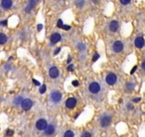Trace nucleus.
Masks as SVG:
<instances>
[{"label": "nucleus", "instance_id": "nucleus-1", "mask_svg": "<svg viewBox=\"0 0 145 137\" xmlns=\"http://www.w3.org/2000/svg\"><path fill=\"white\" fill-rule=\"evenodd\" d=\"M36 126L38 130H45L48 127L47 121L45 119H40L36 122Z\"/></svg>", "mask_w": 145, "mask_h": 137}, {"label": "nucleus", "instance_id": "nucleus-2", "mask_svg": "<svg viewBox=\"0 0 145 137\" xmlns=\"http://www.w3.org/2000/svg\"><path fill=\"white\" fill-rule=\"evenodd\" d=\"M89 89H90V91L92 93H98L100 91V85L98 83H96V82H94V83H91L90 84Z\"/></svg>", "mask_w": 145, "mask_h": 137}, {"label": "nucleus", "instance_id": "nucleus-3", "mask_svg": "<svg viewBox=\"0 0 145 137\" xmlns=\"http://www.w3.org/2000/svg\"><path fill=\"white\" fill-rule=\"evenodd\" d=\"M113 49L116 52V53H119V52H121L122 50V49H123V44H122L121 41H117L114 43L113 45Z\"/></svg>", "mask_w": 145, "mask_h": 137}, {"label": "nucleus", "instance_id": "nucleus-4", "mask_svg": "<svg viewBox=\"0 0 145 137\" xmlns=\"http://www.w3.org/2000/svg\"><path fill=\"white\" fill-rule=\"evenodd\" d=\"M110 122H111V118L108 115L103 116L101 118V120H100V123H101V125L102 126V127H107V126L110 125Z\"/></svg>", "mask_w": 145, "mask_h": 137}, {"label": "nucleus", "instance_id": "nucleus-5", "mask_svg": "<svg viewBox=\"0 0 145 137\" xmlns=\"http://www.w3.org/2000/svg\"><path fill=\"white\" fill-rule=\"evenodd\" d=\"M32 106V101L30 99H25L22 101V108L25 110H28Z\"/></svg>", "mask_w": 145, "mask_h": 137}, {"label": "nucleus", "instance_id": "nucleus-6", "mask_svg": "<svg viewBox=\"0 0 145 137\" xmlns=\"http://www.w3.org/2000/svg\"><path fill=\"white\" fill-rule=\"evenodd\" d=\"M76 104H77V101L75 98L70 97L66 101V107L69 109H72L76 106Z\"/></svg>", "mask_w": 145, "mask_h": 137}, {"label": "nucleus", "instance_id": "nucleus-7", "mask_svg": "<svg viewBox=\"0 0 145 137\" xmlns=\"http://www.w3.org/2000/svg\"><path fill=\"white\" fill-rule=\"evenodd\" d=\"M106 80H107V82L109 84H114L117 80V76L113 73H110L107 76Z\"/></svg>", "mask_w": 145, "mask_h": 137}, {"label": "nucleus", "instance_id": "nucleus-8", "mask_svg": "<svg viewBox=\"0 0 145 137\" xmlns=\"http://www.w3.org/2000/svg\"><path fill=\"white\" fill-rule=\"evenodd\" d=\"M49 75L51 76L52 78H57V77H58V75H59V70L56 67H51V69L49 70Z\"/></svg>", "mask_w": 145, "mask_h": 137}, {"label": "nucleus", "instance_id": "nucleus-9", "mask_svg": "<svg viewBox=\"0 0 145 137\" xmlns=\"http://www.w3.org/2000/svg\"><path fill=\"white\" fill-rule=\"evenodd\" d=\"M135 45L137 48H142L144 45V40L143 38L139 37H137L136 41H135Z\"/></svg>", "mask_w": 145, "mask_h": 137}, {"label": "nucleus", "instance_id": "nucleus-10", "mask_svg": "<svg viewBox=\"0 0 145 137\" xmlns=\"http://www.w3.org/2000/svg\"><path fill=\"white\" fill-rule=\"evenodd\" d=\"M119 29V23L116 20H113L110 24V29L112 32H116Z\"/></svg>", "mask_w": 145, "mask_h": 137}, {"label": "nucleus", "instance_id": "nucleus-11", "mask_svg": "<svg viewBox=\"0 0 145 137\" xmlns=\"http://www.w3.org/2000/svg\"><path fill=\"white\" fill-rule=\"evenodd\" d=\"M51 97H52L53 101L57 102L61 99V93H60V92H53V93H52Z\"/></svg>", "mask_w": 145, "mask_h": 137}, {"label": "nucleus", "instance_id": "nucleus-12", "mask_svg": "<svg viewBox=\"0 0 145 137\" xmlns=\"http://www.w3.org/2000/svg\"><path fill=\"white\" fill-rule=\"evenodd\" d=\"M60 39H61V36L59 33H57V32H56V33H53L51 36V41L53 43H57L59 41H60Z\"/></svg>", "mask_w": 145, "mask_h": 137}, {"label": "nucleus", "instance_id": "nucleus-13", "mask_svg": "<svg viewBox=\"0 0 145 137\" xmlns=\"http://www.w3.org/2000/svg\"><path fill=\"white\" fill-rule=\"evenodd\" d=\"M54 131H55V127H53V125H48L47 127V128L45 129V131H44V132H45L46 135H52V134L54 133Z\"/></svg>", "mask_w": 145, "mask_h": 137}, {"label": "nucleus", "instance_id": "nucleus-14", "mask_svg": "<svg viewBox=\"0 0 145 137\" xmlns=\"http://www.w3.org/2000/svg\"><path fill=\"white\" fill-rule=\"evenodd\" d=\"M12 0H3V2H2V5L5 9L10 8L12 7Z\"/></svg>", "mask_w": 145, "mask_h": 137}, {"label": "nucleus", "instance_id": "nucleus-15", "mask_svg": "<svg viewBox=\"0 0 145 137\" xmlns=\"http://www.w3.org/2000/svg\"><path fill=\"white\" fill-rule=\"evenodd\" d=\"M37 2H38V0H30L28 6L27 7V9H26L27 12H29L30 9H32L33 7H34V5H35Z\"/></svg>", "mask_w": 145, "mask_h": 137}, {"label": "nucleus", "instance_id": "nucleus-16", "mask_svg": "<svg viewBox=\"0 0 145 137\" xmlns=\"http://www.w3.org/2000/svg\"><path fill=\"white\" fill-rule=\"evenodd\" d=\"M7 40V37L6 35L3 34V33L0 34V44H1V45H3V44H4L5 42H6Z\"/></svg>", "mask_w": 145, "mask_h": 137}, {"label": "nucleus", "instance_id": "nucleus-17", "mask_svg": "<svg viewBox=\"0 0 145 137\" xmlns=\"http://www.w3.org/2000/svg\"><path fill=\"white\" fill-rule=\"evenodd\" d=\"M64 137H74V133L72 131H67L64 135Z\"/></svg>", "mask_w": 145, "mask_h": 137}, {"label": "nucleus", "instance_id": "nucleus-18", "mask_svg": "<svg viewBox=\"0 0 145 137\" xmlns=\"http://www.w3.org/2000/svg\"><path fill=\"white\" fill-rule=\"evenodd\" d=\"M46 91V85L45 84H43L41 87H40V93H44Z\"/></svg>", "mask_w": 145, "mask_h": 137}, {"label": "nucleus", "instance_id": "nucleus-19", "mask_svg": "<svg viewBox=\"0 0 145 137\" xmlns=\"http://www.w3.org/2000/svg\"><path fill=\"white\" fill-rule=\"evenodd\" d=\"M76 3L78 7H82L83 4H84V0H77Z\"/></svg>", "mask_w": 145, "mask_h": 137}, {"label": "nucleus", "instance_id": "nucleus-20", "mask_svg": "<svg viewBox=\"0 0 145 137\" xmlns=\"http://www.w3.org/2000/svg\"><path fill=\"white\" fill-rule=\"evenodd\" d=\"M21 101H22V97H18L17 98H15V101H14V102H15V104H19Z\"/></svg>", "mask_w": 145, "mask_h": 137}, {"label": "nucleus", "instance_id": "nucleus-21", "mask_svg": "<svg viewBox=\"0 0 145 137\" xmlns=\"http://www.w3.org/2000/svg\"><path fill=\"white\" fill-rule=\"evenodd\" d=\"M64 25H63V23H62V20H59L58 22H57V27L58 28H62Z\"/></svg>", "mask_w": 145, "mask_h": 137}, {"label": "nucleus", "instance_id": "nucleus-22", "mask_svg": "<svg viewBox=\"0 0 145 137\" xmlns=\"http://www.w3.org/2000/svg\"><path fill=\"white\" fill-rule=\"evenodd\" d=\"M81 137H91V135L90 133H89V132H84Z\"/></svg>", "mask_w": 145, "mask_h": 137}, {"label": "nucleus", "instance_id": "nucleus-23", "mask_svg": "<svg viewBox=\"0 0 145 137\" xmlns=\"http://www.w3.org/2000/svg\"><path fill=\"white\" fill-rule=\"evenodd\" d=\"M120 1H121V3H122V4L127 5V4H128V3L131 2V0H120Z\"/></svg>", "mask_w": 145, "mask_h": 137}, {"label": "nucleus", "instance_id": "nucleus-24", "mask_svg": "<svg viewBox=\"0 0 145 137\" xmlns=\"http://www.w3.org/2000/svg\"><path fill=\"white\" fill-rule=\"evenodd\" d=\"M99 54H94V58H93V61H94L95 62L97 59H98L99 58Z\"/></svg>", "mask_w": 145, "mask_h": 137}, {"label": "nucleus", "instance_id": "nucleus-25", "mask_svg": "<svg viewBox=\"0 0 145 137\" xmlns=\"http://www.w3.org/2000/svg\"><path fill=\"white\" fill-rule=\"evenodd\" d=\"M72 85H74V86H77V85H78L79 84V83H78V81H77V80H74V81H72Z\"/></svg>", "mask_w": 145, "mask_h": 137}, {"label": "nucleus", "instance_id": "nucleus-26", "mask_svg": "<svg viewBox=\"0 0 145 137\" xmlns=\"http://www.w3.org/2000/svg\"><path fill=\"white\" fill-rule=\"evenodd\" d=\"M13 133H14V131H12V130H8V131H7V135H13Z\"/></svg>", "mask_w": 145, "mask_h": 137}, {"label": "nucleus", "instance_id": "nucleus-27", "mask_svg": "<svg viewBox=\"0 0 145 137\" xmlns=\"http://www.w3.org/2000/svg\"><path fill=\"white\" fill-rule=\"evenodd\" d=\"M67 69H68V71H69V72H71V71L74 70V66L72 65H69L68 67H67Z\"/></svg>", "mask_w": 145, "mask_h": 137}, {"label": "nucleus", "instance_id": "nucleus-28", "mask_svg": "<svg viewBox=\"0 0 145 137\" xmlns=\"http://www.w3.org/2000/svg\"><path fill=\"white\" fill-rule=\"evenodd\" d=\"M62 28L64 29H65V30H69V29H70V26H69V25H64Z\"/></svg>", "mask_w": 145, "mask_h": 137}, {"label": "nucleus", "instance_id": "nucleus-29", "mask_svg": "<svg viewBox=\"0 0 145 137\" xmlns=\"http://www.w3.org/2000/svg\"><path fill=\"white\" fill-rule=\"evenodd\" d=\"M33 83H34L36 85H40V82H38V81H37V80H33Z\"/></svg>", "mask_w": 145, "mask_h": 137}, {"label": "nucleus", "instance_id": "nucleus-30", "mask_svg": "<svg viewBox=\"0 0 145 137\" xmlns=\"http://www.w3.org/2000/svg\"><path fill=\"white\" fill-rule=\"evenodd\" d=\"M136 68H137V66H135V67H133V69H132V71L131 72V74H133L134 72H136Z\"/></svg>", "mask_w": 145, "mask_h": 137}, {"label": "nucleus", "instance_id": "nucleus-31", "mask_svg": "<svg viewBox=\"0 0 145 137\" xmlns=\"http://www.w3.org/2000/svg\"><path fill=\"white\" fill-rule=\"evenodd\" d=\"M43 29V25L42 24H38V31H40Z\"/></svg>", "mask_w": 145, "mask_h": 137}, {"label": "nucleus", "instance_id": "nucleus-32", "mask_svg": "<svg viewBox=\"0 0 145 137\" xmlns=\"http://www.w3.org/2000/svg\"><path fill=\"white\" fill-rule=\"evenodd\" d=\"M60 48H57V50H56V51L54 52V54H57L60 52Z\"/></svg>", "mask_w": 145, "mask_h": 137}, {"label": "nucleus", "instance_id": "nucleus-33", "mask_svg": "<svg viewBox=\"0 0 145 137\" xmlns=\"http://www.w3.org/2000/svg\"><path fill=\"white\" fill-rule=\"evenodd\" d=\"M78 47L81 49V50H84V49H85V46H83V45H81V44H80V45L78 46Z\"/></svg>", "mask_w": 145, "mask_h": 137}, {"label": "nucleus", "instance_id": "nucleus-34", "mask_svg": "<svg viewBox=\"0 0 145 137\" xmlns=\"http://www.w3.org/2000/svg\"><path fill=\"white\" fill-rule=\"evenodd\" d=\"M1 24H3V25H7V20L2 21V22H1Z\"/></svg>", "mask_w": 145, "mask_h": 137}, {"label": "nucleus", "instance_id": "nucleus-35", "mask_svg": "<svg viewBox=\"0 0 145 137\" xmlns=\"http://www.w3.org/2000/svg\"><path fill=\"white\" fill-rule=\"evenodd\" d=\"M142 67H143V70H145V61L143 63V64H142Z\"/></svg>", "mask_w": 145, "mask_h": 137}, {"label": "nucleus", "instance_id": "nucleus-36", "mask_svg": "<svg viewBox=\"0 0 145 137\" xmlns=\"http://www.w3.org/2000/svg\"><path fill=\"white\" fill-rule=\"evenodd\" d=\"M133 101H140V98H136V99H134Z\"/></svg>", "mask_w": 145, "mask_h": 137}, {"label": "nucleus", "instance_id": "nucleus-37", "mask_svg": "<svg viewBox=\"0 0 145 137\" xmlns=\"http://www.w3.org/2000/svg\"><path fill=\"white\" fill-rule=\"evenodd\" d=\"M128 107H129V108H131V109H132V108H133V106H132L131 105H128Z\"/></svg>", "mask_w": 145, "mask_h": 137}, {"label": "nucleus", "instance_id": "nucleus-38", "mask_svg": "<svg viewBox=\"0 0 145 137\" xmlns=\"http://www.w3.org/2000/svg\"><path fill=\"white\" fill-rule=\"evenodd\" d=\"M70 61H71V58L69 57V59H68V63H69Z\"/></svg>", "mask_w": 145, "mask_h": 137}]
</instances>
